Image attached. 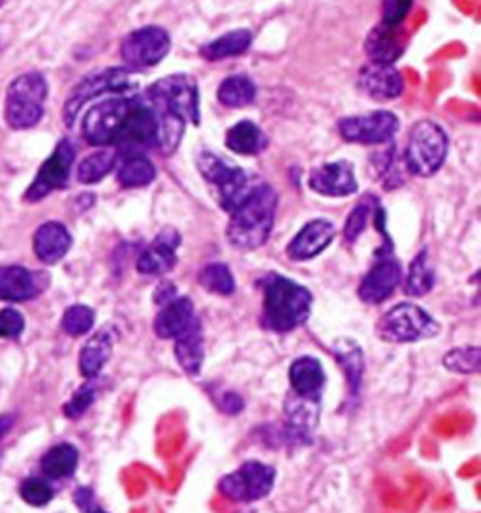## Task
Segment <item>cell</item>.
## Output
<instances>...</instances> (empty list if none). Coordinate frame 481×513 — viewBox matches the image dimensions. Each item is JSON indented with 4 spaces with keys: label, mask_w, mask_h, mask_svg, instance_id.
<instances>
[{
    "label": "cell",
    "mask_w": 481,
    "mask_h": 513,
    "mask_svg": "<svg viewBox=\"0 0 481 513\" xmlns=\"http://www.w3.org/2000/svg\"><path fill=\"white\" fill-rule=\"evenodd\" d=\"M19 495L21 498L34 508H42L47 506L53 498V489L51 485L42 480V478H27L19 487Z\"/></svg>",
    "instance_id": "obj_38"
},
{
    "label": "cell",
    "mask_w": 481,
    "mask_h": 513,
    "mask_svg": "<svg viewBox=\"0 0 481 513\" xmlns=\"http://www.w3.org/2000/svg\"><path fill=\"white\" fill-rule=\"evenodd\" d=\"M2 4H4V0H0V6H2Z\"/></svg>",
    "instance_id": "obj_46"
},
{
    "label": "cell",
    "mask_w": 481,
    "mask_h": 513,
    "mask_svg": "<svg viewBox=\"0 0 481 513\" xmlns=\"http://www.w3.org/2000/svg\"><path fill=\"white\" fill-rule=\"evenodd\" d=\"M79 453L72 444H57L42 457V472L47 478L63 480L70 478L78 468Z\"/></svg>",
    "instance_id": "obj_30"
},
{
    "label": "cell",
    "mask_w": 481,
    "mask_h": 513,
    "mask_svg": "<svg viewBox=\"0 0 481 513\" xmlns=\"http://www.w3.org/2000/svg\"><path fill=\"white\" fill-rule=\"evenodd\" d=\"M156 168L151 160L143 155L121 156L119 170H117V181L125 188L147 187L155 181Z\"/></svg>",
    "instance_id": "obj_28"
},
{
    "label": "cell",
    "mask_w": 481,
    "mask_h": 513,
    "mask_svg": "<svg viewBox=\"0 0 481 513\" xmlns=\"http://www.w3.org/2000/svg\"><path fill=\"white\" fill-rule=\"evenodd\" d=\"M309 185L314 192H318L322 196H331V198L350 196L357 190L354 166L346 160L324 164V166L311 171Z\"/></svg>",
    "instance_id": "obj_17"
},
{
    "label": "cell",
    "mask_w": 481,
    "mask_h": 513,
    "mask_svg": "<svg viewBox=\"0 0 481 513\" xmlns=\"http://www.w3.org/2000/svg\"><path fill=\"white\" fill-rule=\"evenodd\" d=\"M25 329V318L16 309H2L0 311V339H17Z\"/></svg>",
    "instance_id": "obj_40"
},
{
    "label": "cell",
    "mask_w": 481,
    "mask_h": 513,
    "mask_svg": "<svg viewBox=\"0 0 481 513\" xmlns=\"http://www.w3.org/2000/svg\"><path fill=\"white\" fill-rule=\"evenodd\" d=\"M200 284L207 292H213L218 296H232L235 292L232 271L224 264L205 265L200 273Z\"/></svg>",
    "instance_id": "obj_34"
},
{
    "label": "cell",
    "mask_w": 481,
    "mask_h": 513,
    "mask_svg": "<svg viewBox=\"0 0 481 513\" xmlns=\"http://www.w3.org/2000/svg\"><path fill=\"white\" fill-rule=\"evenodd\" d=\"M198 170L202 173L203 179L215 190L218 205L228 213H232L233 209L243 202V198L250 190L247 173L237 166H230L213 153L200 155Z\"/></svg>",
    "instance_id": "obj_6"
},
{
    "label": "cell",
    "mask_w": 481,
    "mask_h": 513,
    "mask_svg": "<svg viewBox=\"0 0 481 513\" xmlns=\"http://www.w3.org/2000/svg\"><path fill=\"white\" fill-rule=\"evenodd\" d=\"M256 98V85L245 76L224 79L218 87V100L226 108H245Z\"/></svg>",
    "instance_id": "obj_31"
},
{
    "label": "cell",
    "mask_w": 481,
    "mask_h": 513,
    "mask_svg": "<svg viewBox=\"0 0 481 513\" xmlns=\"http://www.w3.org/2000/svg\"><path fill=\"white\" fill-rule=\"evenodd\" d=\"M444 365L459 374H476L480 371L481 350L478 346H463L450 350L444 356Z\"/></svg>",
    "instance_id": "obj_35"
},
{
    "label": "cell",
    "mask_w": 481,
    "mask_h": 513,
    "mask_svg": "<svg viewBox=\"0 0 481 513\" xmlns=\"http://www.w3.org/2000/svg\"><path fill=\"white\" fill-rule=\"evenodd\" d=\"M376 331L384 341L416 342L435 337L440 327L435 318L419 309L418 305L401 303L380 318Z\"/></svg>",
    "instance_id": "obj_7"
},
{
    "label": "cell",
    "mask_w": 481,
    "mask_h": 513,
    "mask_svg": "<svg viewBox=\"0 0 481 513\" xmlns=\"http://www.w3.org/2000/svg\"><path fill=\"white\" fill-rule=\"evenodd\" d=\"M194 305L188 297H173L162 305L155 320L156 335L160 339H175L196 320Z\"/></svg>",
    "instance_id": "obj_23"
},
{
    "label": "cell",
    "mask_w": 481,
    "mask_h": 513,
    "mask_svg": "<svg viewBox=\"0 0 481 513\" xmlns=\"http://www.w3.org/2000/svg\"><path fill=\"white\" fill-rule=\"evenodd\" d=\"M47 286L46 273H36L21 265L0 267V299L2 301H29L40 296Z\"/></svg>",
    "instance_id": "obj_15"
},
{
    "label": "cell",
    "mask_w": 481,
    "mask_h": 513,
    "mask_svg": "<svg viewBox=\"0 0 481 513\" xmlns=\"http://www.w3.org/2000/svg\"><path fill=\"white\" fill-rule=\"evenodd\" d=\"M158 125L151 106L143 100L132 98V106L128 109L123 128L115 145L119 147L121 156L143 155V151L156 147Z\"/></svg>",
    "instance_id": "obj_10"
},
{
    "label": "cell",
    "mask_w": 481,
    "mask_h": 513,
    "mask_svg": "<svg viewBox=\"0 0 481 513\" xmlns=\"http://www.w3.org/2000/svg\"><path fill=\"white\" fill-rule=\"evenodd\" d=\"M224 408H226L230 414H237V412H241V408H243V401H241V397H237V395H224Z\"/></svg>",
    "instance_id": "obj_44"
},
{
    "label": "cell",
    "mask_w": 481,
    "mask_h": 513,
    "mask_svg": "<svg viewBox=\"0 0 481 513\" xmlns=\"http://www.w3.org/2000/svg\"><path fill=\"white\" fill-rule=\"evenodd\" d=\"M448 156V136L442 126L433 121H419L412 126L406 151H404V164L408 171L416 177H431L442 168Z\"/></svg>",
    "instance_id": "obj_5"
},
{
    "label": "cell",
    "mask_w": 481,
    "mask_h": 513,
    "mask_svg": "<svg viewBox=\"0 0 481 513\" xmlns=\"http://www.w3.org/2000/svg\"><path fill=\"white\" fill-rule=\"evenodd\" d=\"M34 254L44 264L61 262L72 247V235L61 222H44L34 234Z\"/></svg>",
    "instance_id": "obj_22"
},
{
    "label": "cell",
    "mask_w": 481,
    "mask_h": 513,
    "mask_svg": "<svg viewBox=\"0 0 481 513\" xmlns=\"http://www.w3.org/2000/svg\"><path fill=\"white\" fill-rule=\"evenodd\" d=\"M406 49V34L401 27L380 23L369 32L365 51L374 64H393L401 59Z\"/></svg>",
    "instance_id": "obj_21"
},
{
    "label": "cell",
    "mask_w": 481,
    "mask_h": 513,
    "mask_svg": "<svg viewBox=\"0 0 481 513\" xmlns=\"http://www.w3.org/2000/svg\"><path fill=\"white\" fill-rule=\"evenodd\" d=\"M61 326L64 333L72 337H81L93 329L94 311L87 305H72L64 311Z\"/></svg>",
    "instance_id": "obj_36"
},
{
    "label": "cell",
    "mask_w": 481,
    "mask_h": 513,
    "mask_svg": "<svg viewBox=\"0 0 481 513\" xmlns=\"http://www.w3.org/2000/svg\"><path fill=\"white\" fill-rule=\"evenodd\" d=\"M342 140L365 145L388 143L399 132V119L391 111H373L367 115L346 117L339 123Z\"/></svg>",
    "instance_id": "obj_14"
},
{
    "label": "cell",
    "mask_w": 481,
    "mask_h": 513,
    "mask_svg": "<svg viewBox=\"0 0 481 513\" xmlns=\"http://www.w3.org/2000/svg\"><path fill=\"white\" fill-rule=\"evenodd\" d=\"M47 81L38 72H27L14 79L6 93L4 117L14 130H27L44 117Z\"/></svg>",
    "instance_id": "obj_4"
},
{
    "label": "cell",
    "mask_w": 481,
    "mask_h": 513,
    "mask_svg": "<svg viewBox=\"0 0 481 513\" xmlns=\"http://www.w3.org/2000/svg\"><path fill=\"white\" fill-rule=\"evenodd\" d=\"M357 85L378 102H389L403 94L404 81L391 64H367L359 70Z\"/></svg>",
    "instance_id": "obj_19"
},
{
    "label": "cell",
    "mask_w": 481,
    "mask_h": 513,
    "mask_svg": "<svg viewBox=\"0 0 481 513\" xmlns=\"http://www.w3.org/2000/svg\"><path fill=\"white\" fill-rule=\"evenodd\" d=\"M170 34L160 27H143L130 32L121 44V57L130 68L143 70L164 61L170 53Z\"/></svg>",
    "instance_id": "obj_11"
},
{
    "label": "cell",
    "mask_w": 481,
    "mask_h": 513,
    "mask_svg": "<svg viewBox=\"0 0 481 513\" xmlns=\"http://www.w3.org/2000/svg\"><path fill=\"white\" fill-rule=\"evenodd\" d=\"M401 282V265L391 258V256H382L380 260L373 265V269L365 275L359 286V297L365 303H384L397 288Z\"/></svg>",
    "instance_id": "obj_18"
},
{
    "label": "cell",
    "mask_w": 481,
    "mask_h": 513,
    "mask_svg": "<svg viewBox=\"0 0 481 513\" xmlns=\"http://www.w3.org/2000/svg\"><path fill=\"white\" fill-rule=\"evenodd\" d=\"M147 104L156 117L190 121L200 125V93L198 83L187 74L158 79L147 91Z\"/></svg>",
    "instance_id": "obj_3"
},
{
    "label": "cell",
    "mask_w": 481,
    "mask_h": 513,
    "mask_svg": "<svg viewBox=\"0 0 481 513\" xmlns=\"http://www.w3.org/2000/svg\"><path fill=\"white\" fill-rule=\"evenodd\" d=\"M117 164V155L113 151H98L83 158L78 166L79 183L94 185L100 183Z\"/></svg>",
    "instance_id": "obj_33"
},
{
    "label": "cell",
    "mask_w": 481,
    "mask_h": 513,
    "mask_svg": "<svg viewBox=\"0 0 481 513\" xmlns=\"http://www.w3.org/2000/svg\"><path fill=\"white\" fill-rule=\"evenodd\" d=\"M175 358L183 371L188 374H198L202 371L205 359V346H203V329L200 320L196 318L190 326L177 335L175 339Z\"/></svg>",
    "instance_id": "obj_25"
},
{
    "label": "cell",
    "mask_w": 481,
    "mask_h": 513,
    "mask_svg": "<svg viewBox=\"0 0 481 513\" xmlns=\"http://www.w3.org/2000/svg\"><path fill=\"white\" fill-rule=\"evenodd\" d=\"M226 147L237 155H258L267 147V138L260 126L241 121L228 130Z\"/></svg>",
    "instance_id": "obj_27"
},
{
    "label": "cell",
    "mask_w": 481,
    "mask_h": 513,
    "mask_svg": "<svg viewBox=\"0 0 481 513\" xmlns=\"http://www.w3.org/2000/svg\"><path fill=\"white\" fill-rule=\"evenodd\" d=\"M369 202L371 200L367 198V200L357 203L354 211L350 213V217L346 220V224H344V239L348 243H354L357 237L363 234V230L367 226V220H369V215H371V207H373Z\"/></svg>",
    "instance_id": "obj_39"
},
{
    "label": "cell",
    "mask_w": 481,
    "mask_h": 513,
    "mask_svg": "<svg viewBox=\"0 0 481 513\" xmlns=\"http://www.w3.org/2000/svg\"><path fill=\"white\" fill-rule=\"evenodd\" d=\"M312 294L294 280L269 275L264 280V314L267 329L286 333L303 326L311 316Z\"/></svg>",
    "instance_id": "obj_2"
},
{
    "label": "cell",
    "mask_w": 481,
    "mask_h": 513,
    "mask_svg": "<svg viewBox=\"0 0 481 513\" xmlns=\"http://www.w3.org/2000/svg\"><path fill=\"white\" fill-rule=\"evenodd\" d=\"M333 239H335V226L329 220L318 218V220L307 222L301 228V232L295 235L286 252L295 262H305L322 254L331 245Z\"/></svg>",
    "instance_id": "obj_20"
},
{
    "label": "cell",
    "mask_w": 481,
    "mask_h": 513,
    "mask_svg": "<svg viewBox=\"0 0 481 513\" xmlns=\"http://www.w3.org/2000/svg\"><path fill=\"white\" fill-rule=\"evenodd\" d=\"M132 106V98H109L94 104L83 119V136L91 145L108 147L115 145L119 132L123 128L128 109Z\"/></svg>",
    "instance_id": "obj_8"
},
{
    "label": "cell",
    "mask_w": 481,
    "mask_h": 513,
    "mask_svg": "<svg viewBox=\"0 0 481 513\" xmlns=\"http://www.w3.org/2000/svg\"><path fill=\"white\" fill-rule=\"evenodd\" d=\"M277 192L269 185L252 188L232 211L228 224V241L235 249L254 250L264 247L273 232L277 213Z\"/></svg>",
    "instance_id": "obj_1"
},
{
    "label": "cell",
    "mask_w": 481,
    "mask_h": 513,
    "mask_svg": "<svg viewBox=\"0 0 481 513\" xmlns=\"http://www.w3.org/2000/svg\"><path fill=\"white\" fill-rule=\"evenodd\" d=\"M111 350H113V339H111L109 331H106V329L98 331L81 348V354H79V371H81V374L89 380L96 378L98 374L102 373L104 365L108 363Z\"/></svg>",
    "instance_id": "obj_26"
},
{
    "label": "cell",
    "mask_w": 481,
    "mask_h": 513,
    "mask_svg": "<svg viewBox=\"0 0 481 513\" xmlns=\"http://www.w3.org/2000/svg\"><path fill=\"white\" fill-rule=\"evenodd\" d=\"M433 286H435V271L429 262L427 250H423L410 264L404 288H406V294L421 297L429 294L433 290Z\"/></svg>",
    "instance_id": "obj_32"
},
{
    "label": "cell",
    "mask_w": 481,
    "mask_h": 513,
    "mask_svg": "<svg viewBox=\"0 0 481 513\" xmlns=\"http://www.w3.org/2000/svg\"><path fill=\"white\" fill-rule=\"evenodd\" d=\"M132 85V76L126 68H108L94 72L76 85V89L68 96L64 104V123L74 126L79 111L87 102L108 93H121Z\"/></svg>",
    "instance_id": "obj_9"
},
{
    "label": "cell",
    "mask_w": 481,
    "mask_h": 513,
    "mask_svg": "<svg viewBox=\"0 0 481 513\" xmlns=\"http://www.w3.org/2000/svg\"><path fill=\"white\" fill-rule=\"evenodd\" d=\"M14 421H16L14 416H0V440L14 427Z\"/></svg>",
    "instance_id": "obj_45"
},
{
    "label": "cell",
    "mask_w": 481,
    "mask_h": 513,
    "mask_svg": "<svg viewBox=\"0 0 481 513\" xmlns=\"http://www.w3.org/2000/svg\"><path fill=\"white\" fill-rule=\"evenodd\" d=\"M250 44H252V34L241 29V31H232L218 36L217 40L205 44L200 49V53L205 61H222V59H230L245 53Z\"/></svg>",
    "instance_id": "obj_29"
},
{
    "label": "cell",
    "mask_w": 481,
    "mask_h": 513,
    "mask_svg": "<svg viewBox=\"0 0 481 513\" xmlns=\"http://www.w3.org/2000/svg\"><path fill=\"white\" fill-rule=\"evenodd\" d=\"M74 498H76V504H78L83 513H106L102 508H98V506L94 504L93 491L87 489V487L78 489V493H76V497Z\"/></svg>",
    "instance_id": "obj_43"
},
{
    "label": "cell",
    "mask_w": 481,
    "mask_h": 513,
    "mask_svg": "<svg viewBox=\"0 0 481 513\" xmlns=\"http://www.w3.org/2000/svg\"><path fill=\"white\" fill-rule=\"evenodd\" d=\"M290 382L295 395L301 399H318L326 382V373L322 363L311 356L295 359L290 367Z\"/></svg>",
    "instance_id": "obj_24"
},
{
    "label": "cell",
    "mask_w": 481,
    "mask_h": 513,
    "mask_svg": "<svg viewBox=\"0 0 481 513\" xmlns=\"http://www.w3.org/2000/svg\"><path fill=\"white\" fill-rule=\"evenodd\" d=\"M181 245V235L173 228H166L156 235L155 241L141 252L138 271L141 275H166L177 264V247Z\"/></svg>",
    "instance_id": "obj_16"
},
{
    "label": "cell",
    "mask_w": 481,
    "mask_h": 513,
    "mask_svg": "<svg viewBox=\"0 0 481 513\" xmlns=\"http://www.w3.org/2000/svg\"><path fill=\"white\" fill-rule=\"evenodd\" d=\"M410 8H412V0H384V4H382L384 23L393 25V27H401Z\"/></svg>",
    "instance_id": "obj_42"
},
{
    "label": "cell",
    "mask_w": 481,
    "mask_h": 513,
    "mask_svg": "<svg viewBox=\"0 0 481 513\" xmlns=\"http://www.w3.org/2000/svg\"><path fill=\"white\" fill-rule=\"evenodd\" d=\"M275 483V468L250 461L220 482V491L237 502H252L267 497Z\"/></svg>",
    "instance_id": "obj_13"
},
{
    "label": "cell",
    "mask_w": 481,
    "mask_h": 513,
    "mask_svg": "<svg viewBox=\"0 0 481 513\" xmlns=\"http://www.w3.org/2000/svg\"><path fill=\"white\" fill-rule=\"evenodd\" d=\"M94 401V388L91 386H83V388H79L74 395H72V399L66 403L64 406V414L68 416V418H72V420H78L81 418L87 410H89V406L93 405Z\"/></svg>",
    "instance_id": "obj_41"
},
{
    "label": "cell",
    "mask_w": 481,
    "mask_h": 513,
    "mask_svg": "<svg viewBox=\"0 0 481 513\" xmlns=\"http://www.w3.org/2000/svg\"><path fill=\"white\" fill-rule=\"evenodd\" d=\"M337 358L341 359L344 365V371L350 376V384H352V391L356 393L357 386H359V378L363 374V354L359 350L356 342L341 341L337 342L335 346Z\"/></svg>",
    "instance_id": "obj_37"
},
{
    "label": "cell",
    "mask_w": 481,
    "mask_h": 513,
    "mask_svg": "<svg viewBox=\"0 0 481 513\" xmlns=\"http://www.w3.org/2000/svg\"><path fill=\"white\" fill-rule=\"evenodd\" d=\"M76 160V149L70 140H61L57 143L55 151L42 164L36 173L31 187L25 192L27 202H40L49 196L53 190L66 187L70 171Z\"/></svg>",
    "instance_id": "obj_12"
}]
</instances>
